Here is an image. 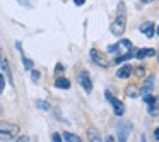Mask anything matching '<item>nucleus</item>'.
Here are the masks:
<instances>
[{"instance_id":"nucleus-1","label":"nucleus","mask_w":159,"mask_h":142,"mask_svg":"<svg viewBox=\"0 0 159 142\" xmlns=\"http://www.w3.org/2000/svg\"><path fill=\"white\" fill-rule=\"evenodd\" d=\"M125 26H127V14H125V4H123V2H120V5H118V16H116V19H115V22L111 24V33H113L115 36L123 34Z\"/></svg>"},{"instance_id":"nucleus-11","label":"nucleus","mask_w":159,"mask_h":142,"mask_svg":"<svg viewBox=\"0 0 159 142\" xmlns=\"http://www.w3.org/2000/svg\"><path fill=\"white\" fill-rule=\"evenodd\" d=\"M154 80H156L154 76H149V77H147V80H145L144 87H142V96H144V94H151L152 87H154Z\"/></svg>"},{"instance_id":"nucleus-10","label":"nucleus","mask_w":159,"mask_h":142,"mask_svg":"<svg viewBox=\"0 0 159 142\" xmlns=\"http://www.w3.org/2000/svg\"><path fill=\"white\" fill-rule=\"evenodd\" d=\"M132 72H134L132 65H123L121 69H118L116 77H120V79H127V77H130V76H132Z\"/></svg>"},{"instance_id":"nucleus-8","label":"nucleus","mask_w":159,"mask_h":142,"mask_svg":"<svg viewBox=\"0 0 159 142\" xmlns=\"http://www.w3.org/2000/svg\"><path fill=\"white\" fill-rule=\"evenodd\" d=\"M154 55H156V52L152 48H144V50H139L134 57L137 60H144V58H147V57H154Z\"/></svg>"},{"instance_id":"nucleus-19","label":"nucleus","mask_w":159,"mask_h":142,"mask_svg":"<svg viewBox=\"0 0 159 142\" xmlns=\"http://www.w3.org/2000/svg\"><path fill=\"white\" fill-rule=\"evenodd\" d=\"M118 50H120V43H118V45H110L108 46V52L110 53H116Z\"/></svg>"},{"instance_id":"nucleus-15","label":"nucleus","mask_w":159,"mask_h":142,"mask_svg":"<svg viewBox=\"0 0 159 142\" xmlns=\"http://www.w3.org/2000/svg\"><path fill=\"white\" fill-rule=\"evenodd\" d=\"M134 55H135V53H134V52H132V50H130V52H128V53H125V55H120V57H116V58H115V63H116V65H118V63L125 62V60H130V58H132V57H134Z\"/></svg>"},{"instance_id":"nucleus-20","label":"nucleus","mask_w":159,"mask_h":142,"mask_svg":"<svg viewBox=\"0 0 159 142\" xmlns=\"http://www.w3.org/2000/svg\"><path fill=\"white\" fill-rule=\"evenodd\" d=\"M135 89V87H128V89H127V96H130V98H135V96H137V91H134Z\"/></svg>"},{"instance_id":"nucleus-23","label":"nucleus","mask_w":159,"mask_h":142,"mask_svg":"<svg viewBox=\"0 0 159 142\" xmlns=\"http://www.w3.org/2000/svg\"><path fill=\"white\" fill-rule=\"evenodd\" d=\"M63 70V65L62 63H57V67H55V74H60Z\"/></svg>"},{"instance_id":"nucleus-26","label":"nucleus","mask_w":159,"mask_h":142,"mask_svg":"<svg viewBox=\"0 0 159 142\" xmlns=\"http://www.w3.org/2000/svg\"><path fill=\"white\" fill-rule=\"evenodd\" d=\"M154 137H156V139H157V140H159V127H157V128H156V130H154Z\"/></svg>"},{"instance_id":"nucleus-12","label":"nucleus","mask_w":159,"mask_h":142,"mask_svg":"<svg viewBox=\"0 0 159 142\" xmlns=\"http://www.w3.org/2000/svg\"><path fill=\"white\" fill-rule=\"evenodd\" d=\"M16 46H17V48H19V52H21L22 62H24V69H26V70H31L33 67H34V63H33V60H29L28 57H24V53H22V48H21V43H16Z\"/></svg>"},{"instance_id":"nucleus-27","label":"nucleus","mask_w":159,"mask_h":142,"mask_svg":"<svg viewBox=\"0 0 159 142\" xmlns=\"http://www.w3.org/2000/svg\"><path fill=\"white\" fill-rule=\"evenodd\" d=\"M137 74H139V76H142V74H144V69H142V67H140V69H137Z\"/></svg>"},{"instance_id":"nucleus-18","label":"nucleus","mask_w":159,"mask_h":142,"mask_svg":"<svg viewBox=\"0 0 159 142\" xmlns=\"http://www.w3.org/2000/svg\"><path fill=\"white\" fill-rule=\"evenodd\" d=\"M4 89H5V77L4 74H0V94L4 93Z\"/></svg>"},{"instance_id":"nucleus-3","label":"nucleus","mask_w":159,"mask_h":142,"mask_svg":"<svg viewBox=\"0 0 159 142\" xmlns=\"http://www.w3.org/2000/svg\"><path fill=\"white\" fill-rule=\"evenodd\" d=\"M104 98L108 99V103L113 106V111H115V115L116 117H121V115L125 113V106H123V103H121L118 98H115L113 94H111V91H104Z\"/></svg>"},{"instance_id":"nucleus-28","label":"nucleus","mask_w":159,"mask_h":142,"mask_svg":"<svg viewBox=\"0 0 159 142\" xmlns=\"http://www.w3.org/2000/svg\"><path fill=\"white\" fill-rule=\"evenodd\" d=\"M17 140H29V137H16Z\"/></svg>"},{"instance_id":"nucleus-4","label":"nucleus","mask_w":159,"mask_h":142,"mask_svg":"<svg viewBox=\"0 0 159 142\" xmlns=\"http://www.w3.org/2000/svg\"><path fill=\"white\" fill-rule=\"evenodd\" d=\"M79 84L82 86V89L86 91V93H91V91H93V82H91V77L86 70H82V72L79 74Z\"/></svg>"},{"instance_id":"nucleus-5","label":"nucleus","mask_w":159,"mask_h":142,"mask_svg":"<svg viewBox=\"0 0 159 142\" xmlns=\"http://www.w3.org/2000/svg\"><path fill=\"white\" fill-rule=\"evenodd\" d=\"M89 55H91V58H93V62L96 63V65L106 67V58H104V55H103V53H99L96 48H91Z\"/></svg>"},{"instance_id":"nucleus-21","label":"nucleus","mask_w":159,"mask_h":142,"mask_svg":"<svg viewBox=\"0 0 159 142\" xmlns=\"http://www.w3.org/2000/svg\"><path fill=\"white\" fill-rule=\"evenodd\" d=\"M120 46H127V48H134V46H132V41H128V39H121V41H120Z\"/></svg>"},{"instance_id":"nucleus-22","label":"nucleus","mask_w":159,"mask_h":142,"mask_svg":"<svg viewBox=\"0 0 159 142\" xmlns=\"http://www.w3.org/2000/svg\"><path fill=\"white\" fill-rule=\"evenodd\" d=\"M17 4L24 5V7H31V4H29V0H17Z\"/></svg>"},{"instance_id":"nucleus-16","label":"nucleus","mask_w":159,"mask_h":142,"mask_svg":"<svg viewBox=\"0 0 159 142\" xmlns=\"http://www.w3.org/2000/svg\"><path fill=\"white\" fill-rule=\"evenodd\" d=\"M36 106H38L39 110H45V111L50 110V104L46 103V101H43V99H38V101H36Z\"/></svg>"},{"instance_id":"nucleus-29","label":"nucleus","mask_w":159,"mask_h":142,"mask_svg":"<svg viewBox=\"0 0 159 142\" xmlns=\"http://www.w3.org/2000/svg\"><path fill=\"white\" fill-rule=\"evenodd\" d=\"M140 2H144V4H149V2H152V0H140Z\"/></svg>"},{"instance_id":"nucleus-9","label":"nucleus","mask_w":159,"mask_h":142,"mask_svg":"<svg viewBox=\"0 0 159 142\" xmlns=\"http://www.w3.org/2000/svg\"><path fill=\"white\" fill-rule=\"evenodd\" d=\"M55 87H58V89H70V80L63 76H58L55 79Z\"/></svg>"},{"instance_id":"nucleus-13","label":"nucleus","mask_w":159,"mask_h":142,"mask_svg":"<svg viewBox=\"0 0 159 142\" xmlns=\"http://www.w3.org/2000/svg\"><path fill=\"white\" fill-rule=\"evenodd\" d=\"M87 139H89V140H94V142H101V135L98 134L94 128H89V130H87Z\"/></svg>"},{"instance_id":"nucleus-14","label":"nucleus","mask_w":159,"mask_h":142,"mask_svg":"<svg viewBox=\"0 0 159 142\" xmlns=\"http://www.w3.org/2000/svg\"><path fill=\"white\" fill-rule=\"evenodd\" d=\"M62 140H69V142H79L80 137L75 134H70V132H65V134L62 135Z\"/></svg>"},{"instance_id":"nucleus-2","label":"nucleus","mask_w":159,"mask_h":142,"mask_svg":"<svg viewBox=\"0 0 159 142\" xmlns=\"http://www.w3.org/2000/svg\"><path fill=\"white\" fill-rule=\"evenodd\" d=\"M19 130H21L19 125L0 120V139H4V140H12V139H16L19 135Z\"/></svg>"},{"instance_id":"nucleus-24","label":"nucleus","mask_w":159,"mask_h":142,"mask_svg":"<svg viewBox=\"0 0 159 142\" xmlns=\"http://www.w3.org/2000/svg\"><path fill=\"white\" fill-rule=\"evenodd\" d=\"M74 4H75L77 7H80V5H84V4H86V0H74Z\"/></svg>"},{"instance_id":"nucleus-7","label":"nucleus","mask_w":159,"mask_h":142,"mask_svg":"<svg viewBox=\"0 0 159 142\" xmlns=\"http://www.w3.org/2000/svg\"><path fill=\"white\" fill-rule=\"evenodd\" d=\"M140 33H144L147 38H152V36H154V24H152L151 21L144 22V24L140 26Z\"/></svg>"},{"instance_id":"nucleus-25","label":"nucleus","mask_w":159,"mask_h":142,"mask_svg":"<svg viewBox=\"0 0 159 142\" xmlns=\"http://www.w3.org/2000/svg\"><path fill=\"white\" fill-rule=\"evenodd\" d=\"M53 140H57V142H60V140H62V135H60V134H53Z\"/></svg>"},{"instance_id":"nucleus-30","label":"nucleus","mask_w":159,"mask_h":142,"mask_svg":"<svg viewBox=\"0 0 159 142\" xmlns=\"http://www.w3.org/2000/svg\"><path fill=\"white\" fill-rule=\"evenodd\" d=\"M156 31H157V34H159V26H157V29H156Z\"/></svg>"},{"instance_id":"nucleus-6","label":"nucleus","mask_w":159,"mask_h":142,"mask_svg":"<svg viewBox=\"0 0 159 142\" xmlns=\"http://www.w3.org/2000/svg\"><path fill=\"white\" fill-rule=\"evenodd\" d=\"M118 130H120V134H118V140H127V137H128V132L132 130V125L128 123H121V125H118Z\"/></svg>"},{"instance_id":"nucleus-17","label":"nucleus","mask_w":159,"mask_h":142,"mask_svg":"<svg viewBox=\"0 0 159 142\" xmlns=\"http://www.w3.org/2000/svg\"><path fill=\"white\" fill-rule=\"evenodd\" d=\"M31 79L34 80V82H38V80H39V72H38V70L31 69Z\"/></svg>"}]
</instances>
